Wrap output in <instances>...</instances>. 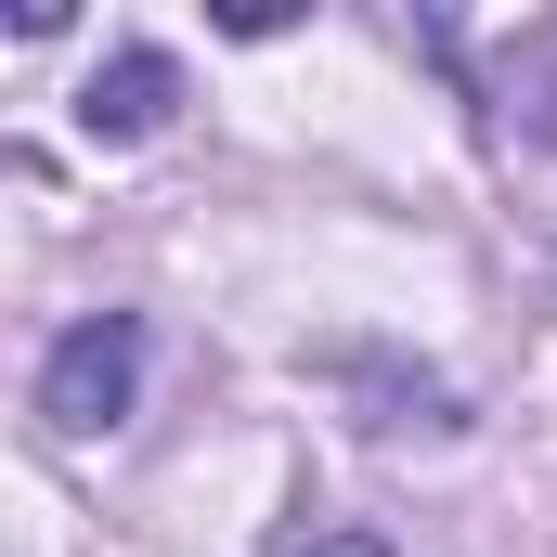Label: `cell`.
Segmentation results:
<instances>
[{"label":"cell","mask_w":557,"mask_h":557,"mask_svg":"<svg viewBox=\"0 0 557 557\" xmlns=\"http://www.w3.org/2000/svg\"><path fill=\"white\" fill-rule=\"evenodd\" d=\"M131 389H143V324H131V311H91V324L39 363V416L65 428V441L117 428V416H131Z\"/></svg>","instance_id":"obj_1"},{"label":"cell","mask_w":557,"mask_h":557,"mask_svg":"<svg viewBox=\"0 0 557 557\" xmlns=\"http://www.w3.org/2000/svg\"><path fill=\"white\" fill-rule=\"evenodd\" d=\"M169 104H182V65H169V52H117V65H91L78 131H91V143H143Z\"/></svg>","instance_id":"obj_2"},{"label":"cell","mask_w":557,"mask_h":557,"mask_svg":"<svg viewBox=\"0 0 557 557\" xmlns=\"http://www.w3.org/2000/svg\"><path fill=\"white\" fill-rule=\"evenodd\" d=\"M285 557H389L376 532H311V545H285Z\"/></svg>","instance_id":"obj_3"},{"label":"cell","mask_w":557,"mask_h":557,"mask_svg":"<svg viewBox=\"0 0 557 557\" xmlns=\"http://www.w3.org/2000/svg\"><path fill=\"white\" fill-rule=\"evenodd\" d=\"M519 117H532V131L557 143V78H545V91H519Z\"/></svg>","instance_id":"obj_4"}]
</instances>
